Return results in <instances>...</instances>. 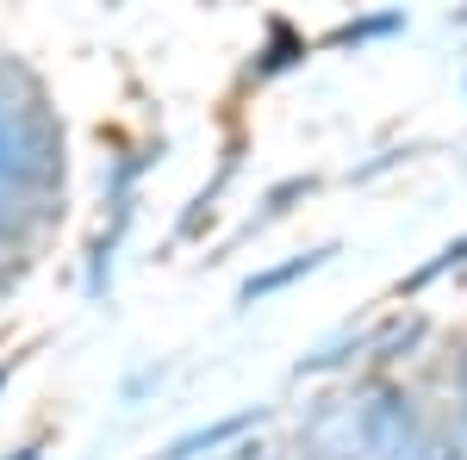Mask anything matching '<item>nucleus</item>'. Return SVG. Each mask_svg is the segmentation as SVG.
Listing matches in <instances>:
<instances>
[{
  "label": "nucleus",
  "instance_id": "f257e3e1",
  "mask_svg": "<svg viewBox=\"0 0 467 460\" xmlns=\"http://www.w3.org/2000/svg\"><path fill=\"white\" fill-rule=\"evenodd\" d=\"M57 180H63V125L44 112L37 94L6 100L0 107V199L26 206V199H44Z\"/></svg>",
  "mask_w": 467,
  "mask_h": 460
},
{
  "label": "nucleus",
  "instance_id": "f03ea898",
  "mask_svg": "<svg viewBox=\"0 0 467 460\" xmlns=\"http://www.w3.org/2000/svg\"><path fill=\"white\" fill-rule=\"evenodd\" d=\"M356 424H361V460H418L431 429L418 417V404L405 398L399 386H374L356 404Z\"/></svg>",
  "mask_w": 467,
  "mask_h": 460
},
{
  "label": "nucleus",
  "instance_id": "7ed1b4c3",
  "mask_svg": "<svg viewBox=\"0 0 467 460\" xmlns=\"http://www.w3.org/2000/svg\"><path fill=\"white\" fill-rule=\"evenodd\" d=\"M299 442H306V455H318V460H361L356 404H349V398H330V404H318V417L299 429Z\"/></svg>",
  "mask_w": 467,
  "mask_h": 460
},
{
  "label": "nucleus",
  "instance_id": "20e7f679",
  "mask_svg": "<svg viewBox=\"0 0 467 460\" xmlns=\"http://www.w3.org/2000/svg\"><path fill=\"white\" fill-rule=\"evenodd\" d=\"M255 417H262V411H237V417H224V424L187 429V435H175V442H169L156 460H200V455H213V448H224V442H237V435H244Z\"/></svg>",
  "mask_w": 467,
  "mask_h": 460
},
{
  "label": "nucleus",
  "instance_id": "39448f33",
  "mask_svg": "<svg viewBox=\"0 0 467 460\" xmlns=\"http://www.w3.org/2000/svg\"><path fill=\"white\" fill-rule=\"evenodd\" d=\"M337 255V243L324 249H306V255H293V261H281V268H268V274H250L244 281V292H237V305H255V299H268V292H281V286H293L299 274H318L324 261Z\"/></svg>",
  "mask_w": 467,
  "mask_h": 460
},
{
  "label": "nucleus",
  "instance_id": "423d86ee",
  "mask_svg": "<svg viewBox=\"0 0 467 460\" xmlns=\"http://www.w3.org/2000/svg\"><path fill=\"white\" fill-rule=\"evenodd\" d=\"M462 261H467V237H462V243H442V249H436V261H424L411 281H399V299H405V292H424L436 274H449V268H462Z\"/></svg>",
  "mask_w": 467,
  "mask_h": 460
},
{
  "label": "nucleus",
  "instance_id": "0eeeda50",
  "mask_svg": "<svg viewBox=\"0 0 467 460\" xmlns=\"http://www.w3.org/2000/svg\"><path fill=\"white\" fill-rule=\"evenodd\" d=\"M418 460H467V442H455V435L431 429V442H424V455H418Z\"/></svg>",
  "mask_w": 467,
  "mask_h": 460
},
{
  "label": "nucleus",
  "instance_id": "6e6552de",
  "mask_svg": "<svg viewBox=\"0 0 467 460\" xmlns=\"http://www.w3.org/2000/svg\"><path fill=\"white\" fill-rule=\"evenodd\" d=\"M399 26V13H387V19H361V26H343L337 32V44H356V37H380V32H393Z\"/></svg>",
  "mask_w": 467,
  "mask_h": 460
},
{
  "label": "nucleus",
  "instance_id": "1a4fd4ad",
  "mask_svg": "<svg viewBox=\"0 0 467 460\" xmlns=\"http://www.w3.org/2000/svg\"><path fill=\"white\" fill-rule=\"evenodd\" d=\"M455 398H462V435H467V354H462V367H455Z\"/></svg>",
  "mask_w": 467,
  "mask_h": 460
},
{
  "label": "nucleus",
  "instance_id": "9d476101",
  "mask_svg": "<svg viewBox=\"0 0 467 460\" xmlns=\"http://www.w3.org/2000/svg\"><path fill=\"white\" fill-rule=\"evenodd\" d=\"M13 460H44V455H37V448H19V455H13Z\"/></svg>",
  "mask_w": 467,
  "mask_h": 460
},
{
  "label": "nucleus",
  "instance_id": "9b49d317",
  "mask_svg": "<svg viewBox=\"0 0 467 460\" xmlns=\"http://www.w3.org/2000/svg\"><path fill=\"white\" fill-rule=\"evenodd\" d=\"M0 249H6V218H0Z\"/></svg>",
  "mask_w": 467,
  "mask_h": 460
},
{
  "label": "nucleus",
  "instance_id": "f8f14e48",
  "mask_svg": "<svg viewBox=\"0 0 467 460\" xmlns=\"http://www.w3.org/2000/svg\"><path fill=\"white\" fill-rule=\"evenodd\" d=\"M0 386H6V367H0Z\"/></svg>",
  "mask_w": 467,
  "mask_h": 460
},
{
  "label": "nucleus",
  "instance_id": "ddd939ff",
  "mask_svg": "<svg viewBox=\"0 0 467 460\" xmlns=\"http://www.w3.org/2000/svg\"><path fill=\"white\" fill-rule=\"evenodd\" d=\"M244 460H250V455H244Z\"/></svg>",
  "mask_w": 467,
  "mask_h": 460
}]
</instances>
